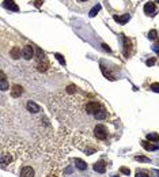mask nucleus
<instances>
[{
  "mask_svg": "<svg viewBox=\"0 0 159 177\" xmlns=\"http://www.w3.org/2000/svg\"><path fill=\"white\" fill-rule=\"evenodd\" d=\"M94 135L97 136V139H99V140H105V139L107 138V129L105 125L102 124H98L95 125L94 128Z\"/></svg>",
  "mask_w": 159,
  "mask_h": 177,
  "instance_id": "obj_1",
  "label": "nucleus"
},
{
  "mask_svg": "<svg viewBox=\"0 0 159 177\" xmlns=\"http://www.w3.org/2000/svg\"><path fill=\"white\" fill-rule=\"evenodd\" d=\"M103 106L101 105V104H98V102H87L86 104V112L88 113V115H95V113L98 112V110H101Z\"/></svg>",
  "mask_w": 159,
  "mask_h": 177,
  "instance_id": "obj_2",
  "label": "nucleus"
},
{
  "mask_svg": "<svg viewBox=\"0 0 159 177\" xmlns=\"http://www.w3.org/2000/svg\"><path fill=\"white\" fill-rule=\"evenodd\" d=\"M144 12L147 17H155V15L158 14V8L152 2H148L147 4L144 6Z\"/></svg>",
  "mask_w": 159,
  "mask_h": 177,
  "instance_id": "obj_3",
  "label": "nucleus"
},
{
  "mask_svg": "<svg viewBox=\"0 0 159 177\" xmlns=\"http://www.w3.org/2000/svg\"><path fill=\"white\" fill-rule=\"evenodd\" d=\"M22 56H23V57L26 59V60L33 59V56H34V49H33V46H31V45H25L23 49H22Z\"/></svg>",
  "mask_w": 159,
  "mask_h": 177,
  "instance_id": "obj_4",
  "label": "nucleus"
},
{
  "mask_svg": "<svg viewBox=\"0 0 159 177\" xmlns=\"http://www.w3.org/2000/svg\"><path fill=\"white\" fill-rule=\"evenodd\" d=\"M21 177H36V170L33 166H25L21 170Z\"/></svg>",
  "mask_w": 159,
  "mask_h": 177,
  "instance_id": "obj_5",
  "label": "nucleus"
},
{
  "mask_svg": "<svg viewBox=\"0 0 159 177\" xmlns=\"http://www.w3.org/2000/svg\"><path fill=\"white\" fill-rule=\"evenodd\" d=\"M22 93H23V88L22 86H19V85H14L11 88V97H14V98H18V97L22 96Z\"/></svg>",
  "mask_w": 159,
  "mask_h": 177,
  "instance_id": "obj_6",
  "label": "nucleus"
},
{
  "mask_svg": "<svg viewBox=\"0 0 159 177\" xmlns=\"http://www.w3.org/2000/svg\"><path fill=\"white\" fill-rule=\"evenodd\" d=\"M3 6H4L7 10H11V11H19V7L14 3V0H4L3 2Z\"/></svg>",
  "mask_w": 159,
  "mask_h": 177,
  "instance_id": "obj_7",
  "label": "nucleus"
},
{
  "mask_svg": "<svg viewBox=\"0 0 159 177\" xmlns=\"http://www.w3.org/2000/svg\"><path fill=\"white\" fill-rule=\"evenodd\" d=\"M94 170L98 173H105L106 172V165H105L103 161H99V162H95L94 163Z\"/></svg>",
  "mask_w": 159,
  "mask_h": 177,
  "instance_id": "obj_8",
  "label": "nucleus"
},
{
  "mask_svg": "<svg viewBox=\"0 0 159 177\" xmlns=\"http://www.w3.org/2000/svg\"><path fill=\"white\" fill-rule=\"evenodd\" d=\"M48 67H49V61L46 60V57L40 59V61H38V71H46Z\"/></svg>",
  "mask_w": 159,
  "mask_h": 177,
  "instance_id": "obj_9",
  "label": "nucleus"
},
{
  "mask_svg": "<svg viewBox=\"0 0 159 177\" xmlns=\"http://www.w3.org/2000/svg\"><path fill=\"white\" fill-rule=\"evenodd\" d=\"M142 146L144 147L145 150H148V151H154V150H157V148H158L157 144H151L148 140H143L142 142Z\"/></svg>",
  "mask_w": 159,
  "mask_h": 177,
  "instance_id": "obj_10",
  "label": "nucleus"
},
{
  "mask_svg": "<svg viewBox=\"0 0 159 177\" xmlns=\"http://www.w3.org/2000/svg\"><path fill=\"white\" fill-rule=\"evenodd\" d=\"M21 53H22L21 52V46H14V48L10 50V55H11L14 59H19V57H21Z\"/></svg>",
  "mask_w": 159,
  "mask_h": 177,
  "instance_id": "obj_11",
  "label": "nucleus"
},
{
  "mask_svg": "<svg viewBox=\"0 0 159 177\" xmlns=\"http://www.w3.org/2000/svg\"><path fill=\"white\" fill-rule=\"evenodd\" d=\"M94 117L97 119V120H103V119H106V110H105V108H102L101 110H98V112L94 115Z\"/></svg>",
  "mask_w": 159,
  "mask_h": 177,
  "instance_id": "obj_12",
  "label": "nucleus"
},
{
  "mask_svg": "<svg viewBox=\"0 0 159 177\" xmlns=\"http://www.w3.org/2000/svg\"><path fill=\"white\" fill-rule=\"evenodd\" d=\"M27 108L30 109L31 112H34V113L40 112V106H38L36 102H33V101H29V102H27Z\"/></svg>",
  "mask_w": 159,
  "mask_h": 177,
  "instance_id": "obj_13",
  "label": "nucleus"
},
{
  "mask_svg": "<svg viewBox=\"0 0 159 177\" xmlns=\"http://www.w3.org/2000/svg\"><path fill=\"white\" fill-rule=\"evenodd\" d=\"M0 77H2V90L3 91H6L8 88V83H7V79H6V75H4V72H0Z\"/></svg>",
  "mask_w": 159,
  "mask_h": 177,
  "instance_id": "obj_14",
  "label": "nucleus"
},
{
  "mask_svg": "<svg viewBox=\"0 0 159 177\" xmlns=\"http://www.w3.org/2000/svg\"><path fill=\"white\" fill-rule=\"evenodd\" d=\"M75 163H76V166H78V169H80V170H86V169H87L86 162H84V161H82V159H79V158H76V159H75Z\"/></svg>",
  "mask_w": 159,
  "mask_h": 177,
  "instance_id": "obj_15",
  "label": "nucleus"
},
{
  "mask_svg": "<svg viewBox=\"0 0 159 177\" xmlns=\"http://www.w3.org/2000/svg\"><path fill=\"white\" fill-rule=\"evenodd\" d=\"M147 139L148 140H151V142H159V135L158 134H155V132H151V134H148L147 135Z\"/></svg>",
  "mask_w": 159,
  "mask_h": 177,
  "instance_id": "obj_16",
  "label": "nucleus"
},
{
  "mask_svg": "<svg viewBox=\"0 0 159 177\" xmlns=\"http://www.w3.org/2000/svg\"><path fill=\"white\" fill-rule=\"evenodd\" d=\"M148 37H150V38H152V40H155L158 37V34H157V30H151L150 33H148Z\"/></svg>",
  "mask_w": 159,
  "mask_h": 177,
  "instance_id": "obj_17",
  "label": "nucleus"
},
{
  "mask_svg": "<svg viewBox=\"0 0 159 177\" xmlns=\"http://www.w3.org/2000/svg\"><path fill=\"white\" fill-rule=\"evenodd\" d=\"M128 18H129V15H125V17H124V18H118V17H116V21H118V22H122V23H125Z\"/></svg>",
  "mask_w": 159,
  "mask_h": 177,
  "instance_id": "obj_18",
  "label": "nucleus"
},
{
  "mask_svg": "<svg viewBox=\"0 0 159 177\" xmlns=\"http://www.w3.org/2000/svg\"><path fill=\"white\" fill-rule=\"evenodd\" d=\"M135 177H150V176H148L147 173H144V172H138Z\"/></svg>",
  "mask_w": 159,
  "mask_h": 177,
  "instance_id": "obj_19",
  "label": "nucleus"
},
{
  "mask_svg": "<svg viewBox=\"0 0 159 177\" xmlns=\"http://www.w3.org/2000/svg\"><path fill=\"white\" fill-rule=\"evenodd\" d=\"M136 161H142V162H150L148 158H144V157H136Z\"/></svg>",
  "mask_w": 159,
  "mask_h": 177,
  "instance_id": "obj_20",
  "label": "nucleus"
},
{
  "mask_svg": "<svg viewBox=\"0 0 159 177\" xmlns=\"http://www.w3.org/2000/svg\"><path fill=\"white\" fill-rule=\"evenodd\" d=\"M151 88H152V90H154V91H158V93H159V85H158V83L151 85Z\"/></svg>",
  "mask_w": 159,
  "mask_h": 177,
  "instance_id": "obj_21",
  "label": "nucleus"
},
{
  "mask_svg": "<svg viewBox=\"0 0 159 177\" xmlns=\"http://www.w3.org/2000/svg\"><path fill=\"white\" fill-rule=\"evenodd\" d=\"M121 172L124 173V175H128V176H129V173H131V170H129L128 167H121Z\"/></svg>",
  "mask_w": 159,
  "mask_h": 177,
  "instance_id": "obj_22",
  "label": "nucleus"
},
{
  "mask_svg": "<svg viewBox=\"0 0 159 177\" xmlns=\"http://www.w3.org/2000/svg\"><path fill=\"white\" fill-rule=\"evenodd\" d=\"M56 57H57V59H59V61H60V63H61V64H65V60H64V59H63V57H61V55H59V53H57V55H56Z\"/></svg>",
  "mask_w": 159,
  "mask_h": 177,
  "instance_id": "obj_23",
  "label": "nucleus"
},
{
  "mask_svg": "<svg viewBox=\"0 0 159 177\" xmlns=\"http://www.w3.org/2000/svg\"><path fill=\"white\" fill-rule=\"evenodd\" d=\"M98 10H99V6H97V7H95V8H94V10H93V11H91V14H90V15H91V17H94V15H95V14H97V11H98Z\"/></svg>",
  "mask_w": 159,
  "mask_h": 177,
  "instance_id": "obj_24",
  "label": "nucleus"
},
{
  "mask_svg": "<svg viewBox=\"0 0 159 177\" xmlns=\"http://www.w3.org/2000/svg\"><path fill=\"white\" fill-rule=\"evenodd\" d=\"M155 63V60L154 59H151V60H147V65H152Z\"/></svg>",
  "mask_w": 159,
  "mask_h": 177,
  "instance_id": "obj_25",
  "label": "nucleus"
},
{
  "mask_svg": "<svg viewBox=\"0 0 159 177\" xmlns=\"http://www.w3.org/2000/svg\"><path fill=\"white\" fill-rule=\"evenodd\" d=\"M78 2H79V3H88L90 0H78Z\"/></svg>",
  "mask_w": 159,
  "mask_h": 177,
  "instance_id": "obj_26",
  "label": "nucleus"
},
{
  "mask_svg": "<svg viewBox=\"0 0 159 177\" xmlns=\"http://www.w3.org/2000/svg\"><path fill=\"white\" fill-rule=\"evenodd\" d=\"M157 45L159 46V37H158V40H157Z\"/></svg>",
  "mask_w": 159,
  "mask_h": 177,
  "instance_id": "obj_27",
  "label": "nucleus"
},
{
  "mask_svg": "<svg viewBox=\"0 0 159 177\" xmlns=\"http://www.w3.org/2000/svg\"><path fill=\"white\" fill-rule=\"evenodd\" d=\"M113 177H118V176H113Z\"/></svg>",
  "mask_w": 159,
  "mask_h": 177,
  "instance_id": "obj_28",
  "label": "nucleus"
}]
</instances>
